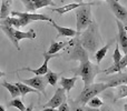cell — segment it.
<instances>
[{
  "label": "cell",
  "instance_id": "6da1fadb",
  "mask_svg": "<svg viewBox=\"0 0 127 111\" xmlns=\"http://www.w3.org/2000/svg\"><path fill=\"white\" fill-rule=\"evenodd\" d=\"M71 44H74L72 51L67 58V60H78L79 67L75 72V76H80L83 79L85 86H88L93 83L95 77L98 74L99 69L97 66L92 63L88 58V52L83 46L78 38V33L76 35V39L71 40Z\"/></svg>",
  "mask_w": 127,
  "mask_h": 111
},
{
  "label": "cell",
  "instance_id": "7a4b0ae2",
  "mask_svg": "<svg viewBox=\"0 0 127 111\" xmlns=\"http://www.w3.org/2000/svg\"><path fill=\"white\" fill-rule=\"evenodd\" d=\"M78 38L81 46L87 51L94 53V51L97 50L100 42V36H99L97 24L93 21L85 30L78 33Z\"/></svg>",
  "mask_w": 127,
  "mask_h": 111
},
{
  "label": "cell",
  "instance_id": "3957f363",
  "mask_svg": "<svg viewBox=\"0 0 127 111\" xmlns=\"http://www.w3.org/2000/svg\"><path fill=\"white\" fill-rule=\"evenodd\" d=\"M92 4H97V3H83L80 7H78L76 10V31L77 33H80L84 31L90 23L93 22L92 20V10L90 7Z\"/></svg>",
  "mask_w": 127,
  "mask_h": 111
},
{
  "label": "cell",
  "instance_id": "277c9868",
  "mask_svg": "<svg viewBox=\"0 0 127 111\" xmlns=\"http://www.w3.org/2000/svg\"><path fill=\"white\" fill-rule=\"evenodd\" d=\"M0 29L7 35V37L10 39V41L13 44V46L17 48V50H20L19 41L22 39H35L36 32L35 30H29V31H19L17 28L9 26H2L0 24Z\"/></svg>",
  "mask_w": 127,
  "mask_h": 111
},
{
  "label": "cell",
  "instance_id": "5b68a950",
  "mask_svg": "<svg viewBox=\"0 0 127 111\" xmlns=\"http://www.w3.org/2000/svg\"><path fill=\"white\" fill-rule=\"evenodd\" d=\"M106 89H108L107 83H90L88 86H85L83 91L79 94V97L77 98V103H79V105H86L89 99L97 96L100 92L105 91Z\"/></svg>",
  "mask_w": 127,
  "mask_h": 111
},
{
  "label": "cell",
  "instance_id": "8992f818",
  "mask_svg": "<svg viewBox=\"0 0 127 111\" xmlns=\"http://www.w3.org/2000/svg\"><path fill=\"white\" fill-rule=\"evenodd\" d=\"M11 16L12 17L20 18V28L25 27L31 21H50V18L47 16L42 15V13H22L18 12V11H11Z\"/></svg>",
  "mask_w": 127,
  "mask_h": 111
},
{
  "label": "cell",
  "instance_id": "52a82bcc",
  "mask_svg": "<svg viewBox=\"0 0 127 111\" xmlns=\"http://www.w3.org/2000/svg\"><path fill=\"white\" fill-rule=\"evenodd\" d=\"M104 1H106L109 4V8L112 9L113 13L117 19L121 20L122 22L127 21V9L119 3L118 0H104Z\"/></svg>",
  "mask_w": 127,
  "mask_h": 111
},
{
  "label": "cell",
  "instance_id": "ba28073f",
  "mask_svg": "<svg viewBox=\"0 0 127 111\" xmlns=\"http://www.w3.org/2000/svg\"><path fill=\"white\" fill-rule=\"evenodd\" d=\"M25 4L27 11L35 12L37 9L45 8V7L54 6V0H20Z\"/></svg>",
  "mask_w": 127,
  "mask_h": 111
},
{
  "label": "cell",
  "instance_id": "9c48e42d",
  "mask_svg": "<svg viewBox=\"0 0 127 111\" xmlns=\"http://www.w3.org/2000/svg\"><path fill=\"white\" fill-rule=\"evenodd\" d=\"M21 82L30 86V87H32L33 89L38 90L39 92L41 91V93H45V88H46L47 83H48L46 80V78H44V77H41V76H36L31 79H25V80H22Z\"/></svg>",
  "mask_w": 127,
  "mask_h": 111
},
{
  "label": "cell",
  "instance_id": "30bf717a",
  "mask_svg": "<svg viewBox=\"0 0 127 111\" xmlns=\"http://www.w3.org/2000/svg\"><path fill=\"white\" fill-rule=\"evenodd\" d=\"M56 57H58L57 53H55V55H49V53H44V63H42L41 67H39L38 69H31V68L29 67H26V68H22L21 70H27V71H30L32 72V73H35L36 76H45V74L48 72V61L50 60L51 58H56Z\"/></svg>",
  "mask_w": 127,
  "mask_h": 111
},
{
  "label": "cell",
  "instance_id": "8fae6325",
  "mask_svg": "<svg viewBox=\"0 0 127 111\" xmlns=\"http://www.w3.org/2000/svg\"><path fill=\"white\" fill-rule=\"evenodd\" d=\"M66 100V91L63 88H58L56 90L54 97L45 105V108L49 107V108H58L63 102H65Z\"/></svg>",
  "mask_w": 127,
  "mask_h": 111
},
{
  "label": "cell",
  "instance_id": "7c38bea8",
  "mask_svg": "<svg viewBox=\"0 0 127 111\" xmlns=\"http://www.w3.org/2000/svg\"><path fill=\"white\" fill-rule=\"evenodd\" d=\"M117 27H118V44L121 46L123 52L127 53V31L124 28V24L121 20H116Z\"/></svg>",
  "mask_w": 127,
  "mask_h": 111
},
{
  "label": "cell",
  "instance_id": "4fadbf2b",
  "mask_svg": "<svg viewBox=\"0 0 127 111\" xmlns=\"http://www.w3.org/2000/svg\"><path fill=\"white\" fill-rule=\"evenodd\" d=\"M106 81H107L108 88L117 87L119 85H127V73L117 72V74L110 77V78H107Z\"/></svg>",
  "mask_w": 127,
  "mask_h": 111
},
{
  "label": "cell",
  "instance_id": "5bb4252c",
  "mask_svg": "<svg viewBox=\"0 0 127 111\" xmlns=\"http://www.w3.org/2000/svg\"><path fill=\"white\" fill-rule=\"evenodd\" d=\"M126 67H127V53L125 56H123V58L121 59V61H119V62L113 63L112 67L107 68L106 70H103V72H104V73H106V74L117 73V72H122Z\"/></svg>",
  "mask_w": 127,
  "mask_h": 111
},
{
  "label": "cell",
  "instance_id": "9a60e30c",
  "mask_svg": "<svg viewBox=\"0 0 127 111\" xmlns=\"http://www.w3.org/2000/svg\"><path fill=\"white\" fill-rule=\"evenodd\" d=\"M51 22V26L54 28H56V30L58 31L57 33V39L59 37H75L77 35V31L74 30V29H70V28H65V27H60L56 23L54 20H50Z\"/></svg>",
  "mask_w": 127,
  "mask_h": 111
},
{
  "label": "cell",
  "instance_id": "2e32d148",
  "mask_svg": "<svg viewBox=\"0 0 127 111\" xmlns=\"http://www.w3.org/2000/svg\"><path fill=\"white\" fill-rule=\"evenodd\" d=\"M16 86H17L18 89H19L20 96H22V99H24L25 96H26L27 93H29V92H31V93H37L38 97L40 98V92L38 91V90L33 89L32 87H30V86L26 85V83H24V82H17L16 83Z\"/></svg>",
  "mask_w": 127,
  "mask_h": 111
},
{
  "label": "cell",
  "instance_id": "e0dca14e",
  "mask_svg": "<svg viewBox=\"0 0 127 111\" xmlns=\"http://www.w3.org/2000/svg\"><path fill=\"white\" fill-rule=\"evenodd\" d=\"M77 81V76H74L72 78H65L63 77L60 79V85H62V88L65 90L67 93H69L70 90L75 87V83Z\"/></svg>",
  "mask_w": 127,
  "mask_h": 111
},
{
  "label": "cell",
  "instance_id": "ac0fdd59",
  "mask_svg": "<svg viewBox=\"0 0 127 111\" xmlns=\"http://www.w3.org/2000/svg\"><path fill=\"white\" fill-rule=\"evenodd\" d=\"M0 24L2 26H9L13 28H20V18L18 17H6L3 19H0Z\"/></svg>",
  "mask_w": 127,
  "mask_h": 111
},
{
  "label": "cell",
  "instance_id": "d6986e66",
  "mask_svg": "<svg viewBox=\"0 0 127 111\" xmlns=\"http://www.w3.org/2000/svg\"><path fill=\"white\" fill-rule=\"evenodd\" d=\"M83 3H84V2H81V3H78V2H72V3L66 4V6L60 7V8L51 9V11H54V12H58L59 15H64V13H67L68 11H71V10H75V9H77L78 7H80Z\"/></svg>",
  "mask_w": 127,
  "mask_h": 111
},
{
  "label": "cell",
  "instance_id": "ffe728a7",
  "mask_svg": "<svg viewBox=\"0 0 127 111\" xmlns=\"http://www.w3.org/2000/svg\"><path fill=\"white\" fill-rule=\"evenodd\" d=\"M69 44L68 41H53L51 42V46H50V48H49V50H48V52L47 53H49V55H55V53H57L58 51H60L62 49L65 48L67 44Z\"/></svg>",
  "mask_w": 127,
  "mask_h": 111
},
{
  "label": "cell",
  "instance_id": "44dd1931",
  "mask_svg": "<svg viewBox=\"0 0 127 111\" xmlns=\"http://www.w3.org/2000/svg\"><path fill=\"white\" fill-rule=\"evenodd\" d=\"M110 44H112V40H110L106 46H104L103 48H100V49H98V50L95 51V58H96V62L98 63V65L103 61V59L105 58V56H106V53H107L108 49H109Z\"/></svg>",
  "mask_w": 127,
  "mask_h": 111
},
{
  "label": "cell",
  "instance_id": "7402d4cb",
  "mask_svg": "<svg viewBox=\"0 0 127 111\" xmlns=\"http://www.w3.org/2000/svg\"><path fill=\"white\" fill-rule=\"evenodd\" d=\"M1 86L8 90L9 93H10L11 97H12V99L17 98L18 96H20V91H19V89H18V87L16 86V83L13 85V83H9V82H7V81H3V82L1 83Z\"/></svg>",
  "mask_w": 127,
  "mask_h": 111
},
{
  "label": "cell",
  "instance_id": "603a6c76",
  "mask_svg": "<svg viewBox=\"0 0 127 111\" xmlns=\"http://www.w3.org/2000/svg\"><path fill=\"white\" fill-rule=\"evenodd\" d=\"M62 76V73H56V72H53L51 70H48V72L46 73V80L49 85H51L53 87H55L57 85V81L59 79V77Z\"/></svg>",
  "mask_w": 127,
  "mask_h": 111
},
{
  "label": "cell",
  "instance_id": "cb8c5ba5",
  "mask_svg": "<svg viewBox=\"0 0 127 111\" xmlns=\"http://www.w3.org/2000/svg\"><path fill=\"white\" fill-rule=\"evenodd\" d=\"M10 4L8 1L6 0H2L1 2V8H0V19H3V18L8 17V15L10 13Z\"/></svg>",
  "mask_w": 127,
  "mask_h": 111
},
{
  "label": "cell",
  "instance_id": "d4e9b609",
  "mask_svg": "<svg viewBox=\"0 0 127 111\" xmlns=\"http://www.w3.org/2000/svg\"><path fill=\"white\" fill-rule=\"evenodd\" d=\"M127 97V85H119L117 86V90H116V96H115V101L118 99L125 98Z\"/></svg>",
  "mask_w": 127,
  "mask_h": 111
},
{
  "label": "cell",
  "instance_id": "484cf974",
  "mask_svg": "<svg viewBox=\"0 0 127 111\" xmlns=\"http://www.w3.org/2000/svg\"><path fill=\"white\" fill-rule=\"evenodd\" d=\"M9 107H15L17 108V109H19L20 111H25L26 110V107H25L24 102H22V100H20V99H17V98H13L12 100L9 102Z\"/></svg>",
  "mask_w": 127,
  "mask_h": 111
},
{
  "label": "cell",
  "instance_id": "4316f807",
  "mask_svg": "<svg viewBox=\"0 0 127 111\" xmlns=\"http://www.w3.org/2000/svg\"><path fill=\"white\" fill-rule=\"evenodd\" d=\"M87 103H88V106H89V107H93V108H98V107H101L104 102H103V101H101L99 98H97V97L95 96V97H93L92 99H89Z\"/></svg>",
  "mask_w": 127,
  "mask_h": 111
},
{
  "label": "cell",
  "instance_id": "83f0119b",
  "mask_svg": "<svg viewBox=\"0 0 127 111\" xmlns=\"http://www.w3.org/2000/svg\"><path fill=\"white\" fill-rule=\"evenodd\" d=\"M122 58H123V56H122L121 51H119V44H118V42H117V44H116V47H115L114 55H113V60H114V63L119 62Z\"/></svg>",
  "mask_w": 127,
  "mask_h": 111
},
{
  "label": "cell",
  "instance_id": "f1b7e54d",
  "mask_svg": "<svg viewBox=\"0 0 127 111\" xmlns=\"http://www.w3.org/2000/svg\"><path fill=\"white\" fill-rule=\"evenodd\" d=\"M58 111H69V106L67 102H63L62 105L58 107Z\"/></svg>",
  "mask_w": 127,
  "mask_h": 111
},
{
  "label": "cell",
  "instance_id": "f546056e",
  "mask_svg": "<svg viewBox=\"0 0 127 111\" xmlns=\"http://www.w3.org/2000/svg\"><path fill=\"white\" fill-rule=\"evenodd\" d=\"M85 111H100L97 108H93V107H85Z\"/></svg>",
  "mask_w": 127,
  "mask_h": 111
},
{
  "label": "cell",
  "instance_id": "4dcf8cb0",
  "mask_svg": "<svg viewBox=\"0 0 127 111\" xmlns=\"http://www.w3.org/2000/svg\"><path fill=\"white\" fill-rule=\"evenodd\" d=\"M41 111H58L56 108H49V107H46L44 110H41Z\"/></svg>",
  "mask_w": 127,
  "mask_h": 111
},
{
  "label": "cell",
  "instance_id": "1f68e13d",
  "mask_svg": "<svg viewBox=\"0 0 127 111\" xmlns=\"http://www.w3.org/2000/svg\"><path fill=\"white\" fill-rule=\"evenodd\" d=\"M63 1H74V2H78V3H81L84 0H63Z\"/></svg>",
  "mask_w": 127,
  "mask_h": 111
},
{
  "label": "cell",
  "instance_id": "d6a6232c",
  "mask_svg": "<svg viewBox=\"0 0 127 111\" xmlns=\"http://www.w3.org/2000/svg\"><path fill=\"white\" fill-rule=\"evenodd\" d=\"M32 110H33V106L30 105L28 108H26V110H25V111H32Z\"/></svg>",
  "mask_w": 127,
  "mask_h": 111
},
{
  "label": "cell",
  "instance_id": "836d02e7",
  "mask_svg": "<svg viewBox=\"0 0 127 111\" xmlns=\"http://www.w3.org/2000/svg\"><path fill=\"white\" fill-rule=\"evenodd\" d=\"M74 111H85V108H83V107H77Z\"/></svg>",
  "mask_w": 127,
  "mask_h": 111
},
{
  "label": "cell",
  "instance_id": "e575fe53",
  "mask_svg": "<svg viewBox=\"0 0 127 111\" xmlns=\"http://www.w3.org/2000/svg\"><path fill=\"white\" fill-rule=\"evenodd\" d=\"M100 111H112V110H110L109 108H107V107H106V108H104V109H103V110H100Z\"/></svg>",
  "mask_w": 127,
  "mask_h": 111
},
{
  "label": "cell",
  "instance_id": "d590c367",
  "mask_svg": "<svg viewBox=\"0 0 127 111\" xmlns=\"http://www.w3.org/2000/svg\"><path fill=\"white\" fill-rule=\"evenodd\" d=\"M4 74H6V73H4V72L0 71V78H1V77H3V76H4Z\"/></svg>",
  "mask_w": 127,
  "mask_h": 111
},
{
  "label": "cell",
  "instance_id": "8d00e7d4",
  "mask_svg": "<svg viewBox=\"0 0 127 111\" xmlns=\"http://www.w3.org/2000/svg\"><path fill=\"white\" fill-rule=\"evenodd\" d=\"M0 111H6V110H4V108H3V107H2V106H1V105H0Z\"/></svg>",
  "mask_w": 127,
  "mask_h": 111
},
{
  "label": "cell",
  "instance_id": "74e56055",
  "mask_svg": "<svg viewBox=\"0 0 127 111\" xmlns=\"http://www.w3.org/2000/svg\"><path fill=\"white\" fill-rule=\"evenodd\" d=\"M124 28H125V30L127 31V21L125 22V24H124Z\"/></svg>",
  "mask_w": 127,
  "mask_h": 111
},
{
  "label": "cell",
  "instance_id": "f35d334b",
  "mask_svg": "<svg viewBox=\"0 0 127 111\" xmlns=\"http://www.w3.org/2000/svg\"><path fill=\"white\" fill-rule=\"evenodd\" d=\"M6 1H8L9 3H11V1H12V0H6Z\"/></svg>",
  "mask_w": 127,
  "mask_h": 111
},
{
  "label": "cell",
  "instance_id": "ab89813d",
  "mask_svg": "<svg viewBox=\"0 0 127 111\" xmlns=\"http://www.w3.org/2000/svg\"><path fill=\"white\" fill-rule=\"evenodd\" d=\"M124 108H125V111H127V105H125V107Z\"/></svg>",
  "mask_w": 127,
  "mask_h": 111
}]
</instances>
